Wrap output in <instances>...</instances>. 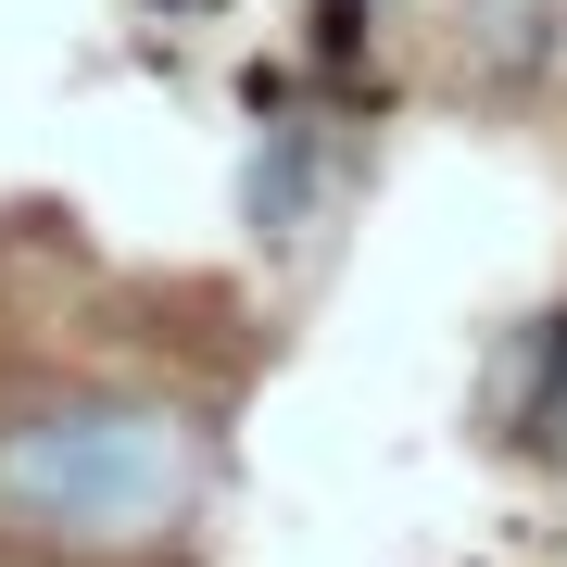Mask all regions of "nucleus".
<instances>
[{"mask_svg": "<svg viewBox=\"0 0 567 567\" xmlns=\"http://www.w3.org/2000/svg\"><path fill=\"white\" fill-rule=\"evenodd\" d=\"M215 492V442L189 404H152V391L114 379H63L0 404V529L39 555H164Z\"/></svg>", "mask_w": 567, "mask_h": 567, "instance_id": "obj_1", "label": "nucleus"}]
</instances>
